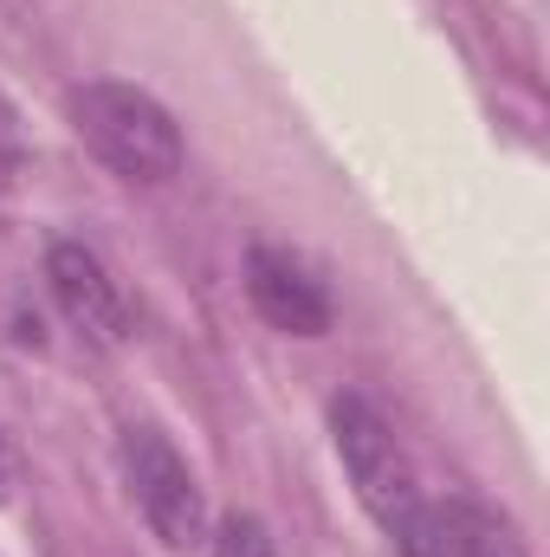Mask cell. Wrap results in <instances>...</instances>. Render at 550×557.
<instances>
[{
  "instance_id": "obj_1",
  "label": "cell",
  "mask_w": 550,
  "mask_h": 557,
  "mask_svg": "<svg viewBox=\"0 0 550 557\" xmlns=\"http://www.w3.org/2000/svg\"><path fill=\"white\" fill-rule=\"evenodd\" d=\"M72 131L98 149L124 182H168L182 175V131L162 98L124 78H91L72 91Z\"/></svg>"
},
{
  "instance_id": "obj_8",
  "label": "cell",
  "mask_w": 550,
  "mask_h": 557,
  "mask_svg": "<svg viewBox=\"0 0 550 557\" xmlns=\"http://www.w3.org/2000/svg\"><path fill=\"white\" fill-rule=\"evenodd\" d=\"M214 557H278V552H273V532L253 512H227L214 525Z\"/></svg>"
},
{
  "instance_id": "obj_6",
  "label": "cell",
  "mask_w": 550,
  "mask_h": 557,
  "mask_svg": "<svg viewBox=\"0 0 550 557\" xmlns=\"http://www.w3.org/2000/svg\"><path fill=\"white\" fill-rule=\"evenodd\" d=\"M389 539H396V552L402 557H453V506H427V499H414L409 519H402Z\"/></svg>"
},
{
  "instance_id": "obj_2",
  "label": "cell",
  "mask_w": 550,
  "mask_h": 557,
  "mask_svg": "<svg viewBox=\"0 0 550 557\" xmlns=\"http://www.w3.org/2000/svg\"><path fill=\"white\" fill-rule=\"evenodd\" d=\"M330 441H337V460H343L357 499L370 506V519H376L383 532H396V525L409 519V506L421 499L414 460H409V447L396 441V428L376 416L363 396H337V403H330Z\"/></svg>"
},
{
  "instance_id": "obj_10",
  "label": "cell",
  "mask_w": 550,
  "mask_h": 557,
  "mask_svg": "<svg viewBox=\"0 0 550 557\" xmlns=\"http://www.w3.org/2000/svg\"><path fill=\"white\" fill-rule=\"evenodd\" d=\"M7 486H13V460H7V447H0V499H7Z\"/></svg>"
},
{
  "instance_id": "obj_5",
  "label": "cell",
  "mask_w": 550,
  "mask_h": 557,
  "mask_svg": "<svg viewBox=\"0 0 550 557\" xmlns=\"http://www.w3.org/2000/svg\"><path fill=\"white\" fill-rule=\"evenodd\" d=\"M247 298L285 337H330V324H337L324 278L285 247H253L247 253Z\"/></svg>"
},
{
  "instance_id": "obj_4",
  "label": "cell",
  "mask_w": 550,
  "mask_h": 557,
  "mask_svg": "<svg viewBox=\"0 0 550 557\" xmlns=\"http://www.w3.org/2000/svg\"><path fill=\"white\" fill-rule=\"evenodd\" d=\"M46 292H52V305L65 311V324H72L78 337H91V344H124L130 305H124L111 267H104L85 240H59V247L46 253Z\"/></svg>"
},
{
  "instance_id": "obj_9",
  "label": "cell",
  "mask_w": 550,
  "mask_h": 557,
  "mask_svg": "<svg viewBox=\"0 0 550 557\" xmlns=\"http://www.w3.org/2000/svg\"><path fill=\"white\" fill-rule=\"evenodd\" d=\"M20 162H26V143H20V111L0 98V188L20 175Z\"/></svg>"
},
{
  "instance_id": "obj_7",
  "label": "cell",
  "mask_w": 550,
  "mask_h": 557,
  "mask_svg": "<svg viewBox=\"0 0 550 557\" xmlns=\"http://www.w3.org/2000/svg\"><path fill=\"white\" fill-rule=\"evenodd\" d=\"M453 557H518V552L479 506H453Z\"/></svg>"
},
{
  "instance_id": "obj_3",
  "label": "cell",
  "mask_w": 550,
  "mask_h": 557,
  "mask_svg": "<svg viewBox=\"0 0 550 557\" xmlns=\"http://www.w3.org/2000/svg\"><path fill=\"white\" fill-rule=\"evenodd\" d=\"M124 480L137 493L142 525L168 552H195L208 539V493H201L195 467L168 447L162 428H124Z\"/></svg>"
}]
</instances>
